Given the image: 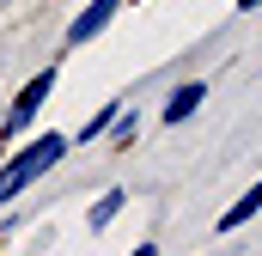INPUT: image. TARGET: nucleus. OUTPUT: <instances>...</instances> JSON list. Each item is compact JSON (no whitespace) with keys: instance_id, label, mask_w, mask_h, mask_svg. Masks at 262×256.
<instances>
[{"instance_id":"obj_3","label":"nucleus","mask_w":262,"mask_h":256,"mask_svg":"<svg viewBox=\"0 0 262 256\" xmlns=\"http://www.w3.org/2000/svg\"><path fill=\"white\" fill-rule=\"evenodd\" d=\"M122 12V0H85L79 12H73V25H67V49H85V43H98L104 31H110V18Z\"/></svg>"},{"instance_id":"obj_1","label":"nucleus","mask_w":262,"mask_h":256,"mask_svg":"<svg viewBox=\"0 0 262 256\" xmlns=\"http://www.w3.org/2000/svg\"><path fill=\"white\" fill-rule=\"evenodd\" d=\"M67 146H73V134L49 128V134H31L18 153H6V159H0V207H12L25 189H37V183L67 159Z\"/></svg>"},{"instance_id":"obj_2","label":"nucleus","mask_w":262,"mask_h":256,"mask_svg":"<svg viewBox=\"0 0 262 256\" xmlns=\"http://www.w3.org/2000/svg\"><path fill=\"white\" fill-rule=\"evenodd\" d=\"M55 79H61V67H43V73H31L18 92H12V104L0 110V140H25L31 122L43 116V104H49V92H55Z\"/></svg>"},{"instance_id":"obj_6","label":"nucleus","mask_w":262,"mask_h":256,"mask_svg":"<svg viewBox=\"0 0 262 256\" xmlns=\"http://www.w3.org/2000/svg\"><path fill=\"white\" fill-rule=\"evenodd\" d=\"M116 110H122V104H98V116H85V122L73 128V146H92V140H104V134H110V122H116Z\"/></svg>"},{"instance_id":"obj_10","label":"nucleus","mask_w":262,"mask_h":256,"mask_svg":"<svg viewBox=\"0 0 262 256\" xmlns=\"http://www.w3.org/2000/svg\"><path fill=\"white\" fill-rule=\"evenodd\" d=\"M256 6H262V0H238V12H256Z\"/></svg>"},{"instance_id":"obj_8","label":"nucleus","mask_w":262,"mask_h":256,"mask_svg":"<svg viewBox=\"0 0 262 256\" xmlns=\"http://www.w3.org/2000/svg\"><path fill=\"white\" fill-rule=\"evenodd\" d=\"M134 134H140V116H134V110H116V122H110V140H116V146H128Z\"/></svg>"},{"instance_id":"obj_5","label":"nucleus","mask_w":262,"mask_h":256,"mask_svg":"<svg viewBox=\"0 0 262 256\" xmlns=\"http://www.w3.org/2000/svg\"><path fill=\"white\" fill-rule=\"evenodd\" d=\"M256 214H262V177H256L244 195H238L226 214H220V232H238V226H244V220H256Z\"/></svg>"},{"instance_id":"obj_9","label":"nucleus","mask_w":262,"mask_h":256,"mask_svg":"<svg viewBox=\"0 0 262 256\" xmlns=\"http://www.w3.org/2000/svg\"><path fill=\"white\" fill-rule=\"evenodd\" d=\"M128 256H159V244H152V238H146V244H134Z\"/></svg>"},{"instance_id":"obj_7","label":"nucleus","mask_w":262,"mask_h":256,"mask_svg":"<svg viewBox=\"0 0 262 256\" xmlns=\"http://www.w3.org/2000/svg\"><path fill=\"white\" fill-rule=\"evenodd\" d=\"M116 214H122V189H104L98 201H92V214H85V226H92V232H104V226H110Z\"/></svg>"},{"instance_id":"obj_4","label":"nucleus","mask_w":262,"mask_h":256,"mask_svg":"<svg viewBox=\"0 0 262 256\" xmlns=\"http://www.w3.org/2000/svg\"><path fill=\"white\" fill-rule=\"evenodd\" d=\"M201 104H207V79H177V86L165 92V104H159V122L177 128V122H189Z\"/></svg>"}]
</instances>
